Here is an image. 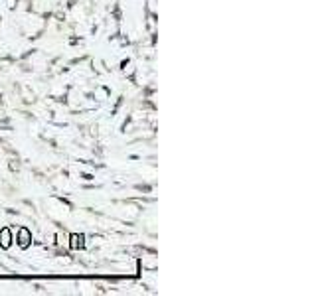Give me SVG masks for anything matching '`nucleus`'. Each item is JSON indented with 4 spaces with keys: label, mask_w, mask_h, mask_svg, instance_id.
<instances>
[{
    "label": "nucleus",
    "mask_w": 316,
    "mask_h": 296,
    "mask_svg": "<svg viewBox=\"0 0 316 296\" xmlns=\"http://www.w3.org/2000/svg\"><path fill=\"white\" fill-rule=\"evenodd\" d=\"M20 237H22L20 245H22V247H26V245H28V239H30V233H28L26 229H22V231H20Z\"/></svg>",
    "instance_id": "1"
},
{
    "label": "nucleus",
    "mask_w": 316,
    "mask_h": 296,
    "mask_svg": "<svg viewBox=\"0 0 316 296\" xmlns=\"http://www.w3.org/2000/svg\"><path fill=\"white\" fill-rule=\"evenodd\" d=\"M2 245H4V247H8V245H10V233H8V229H4V231H2Z\"/></svg>",
    "instance_id": "2"
}]
</instances>
